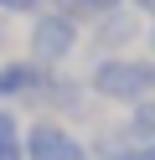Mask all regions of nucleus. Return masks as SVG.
Returning a JSON list of instances; mask_svg holds the SVG:
<instances>
[{
  "instance_id": "obj_2",
  "label": "nucleus",
  "mask_w": 155,
  "mask_h": 160,
  "mask_svg": "<svg viewBox=\"0 0 155 160\" xmlns=\"http://www.w3.org/2000/svg\"><path fill=\"white\" fill-rule=\"evenodd\" d=\"M72 47H78V21H67L57 11H36V21H31V57L41 67H57Z\"/></svg>"
},
{
  "instance_id": "obj_10",
  "label": "nucleus",
  "mask_w": 155,
  "mask_h": 160,
  "mask_svg": "<svg viewBox=\"0 0 155 160\" xmlns=\"http://www.w3.org/2000/svg\"><path fill=\"white\" fill-rule=\"evenodd\" d=\"M0 42H5V21H0Z\"/></svg>"
},
{
  "instance_id": "obj_8",
  "label": "nucleus",
  "mask_w": 155,
  "mask_h": 160,
  "mask_svg": "<svg viewBox=\"0 0 155 160\" xmlns=\"http://www.w3.org/2000/svg\"><path fill=\"white\" fill-rule=\"evenodd\" d=\"M0 11H16V16H36L41 0H0Z\"/></svg>"
},
{
  "instance_id": "obj_7",
  "label": "nucleus",
  "mask_w": 155,
  "mask_h": 160,
  "mask_svg": "<svg viewBox=\"0 0 155 160\" xmlns=\"http://www.w3.org/2000/svg\"><path fill=\"white\" fill-rule=\"evenodd\" d=\"M129 129H134L140 145H155V98H145V103L129 108Z\"/></svg>"
},
{
  "instance_id": "obj_6",
  "label": "nucleus",
  "mask_w": 155,
  "mask_h": 160,
  "mask_svg": "<svg viewBox=\"0 0 155 160\" xmlns=\"http://www.w3.org/2000/svg\"><path fill=\"white\" fill-rule=\"evenodd\" d=\"M0 160H26V145H21V124L10 108H0Z\"/></svg>"
},
{
  "instance_id": "obj_3",
  "label": "nucleus",
  "mask_w": 155,
  "mask_h": 160,
  "mask_svg": "<svg viewBox=\"0 0 155 160\" xmlns=\"http://www.w3.org/2000/svg\"><path fill=\"white\" fill-rule=\"evenodd\" d=\"M21 145H26V160H72L78 155V139H72L62 124H52V119L31 124L26 134H21Z\"/></svg>"
},
{
  "instance_id": "obj_9",
  "label": "nucleus",
  "mask_w": 155,
  "mask_h": 160,
  "mask_svg": "<svg viewBox=\"0 0 155 160\" xmlns=\"http://www.w3.org/2000/svg\"><path fill=\"white\" fill-rule=\"evenodd\" d=\"M134 11H150L155 16V0H134Z\"/></svg>"
},
{
  "instance_id": "obj_4",
  "label": "nucleus",
  "mask_w": 155,
  "mask_h": 160,
  "mask_svg": "<svg viewBox=\"0 0 155 160\" xmlns=\"http://www.w3.org/2000/svg\"><path fill=\"white\" fill-rule=\"evenodd\" d=\"M41 78H47L41 62H5L0 67V103L26 98V93H41Z\"/></svg>"
},
{
  "instance_id": "obj_1",
  "label": "nucleus",
  "mask_w": 155,
  "mask_h": 160,
  "mask_svg": "<svg viewBox=\"0 0 155 160\" xmlns=\"http://www.w3.org/2000/svg\"><path fill=\"white\" fill-rule=\"evenodd\" d=\"M88 83L109 103H145V98H155V62H145V57H103Z\"/></svg>"
},
{
  "instance_id": "obj_5",
  "label": "nucleus",
  "mask_w": 155,
  "mask_h": 160,
  "mask_svg": "<svg viewBox=\"0 0 155 160\" xmlns=\"http://www.w3.org/2000/svg\"><path fill=\"white\" fill-rule=\"evenodd\" d=\"M98 31H93V42L103 47V52H114V47H129L134 36H140V26H134V16H124V5L119 11H109V16H98Z\"/></svg>"
}]
</instances>
